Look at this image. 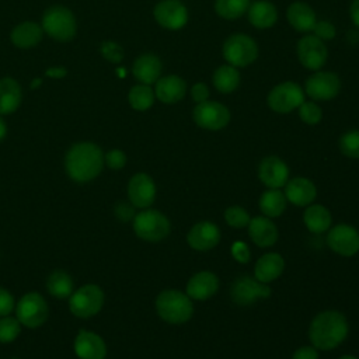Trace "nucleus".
<instances>
[{"mask_svg":"<svg viewBox=\"0 0 359 359\" xmlns=\"http://www.w3.org/2000/svg\"><path fill=\"white\" fill-rule=\"evenodd\" d=\"M156 22L170 31L181 29L188 22V8L180 0H161L153 8Z\"/></svg>","mask_w":359,"mask_h":359,"instance_id":"14","label":"nucleus"},{"mask_svg":"<svg viewBox=\"0 0 359 359\" xmlns=\"http://www.w3.org/2000/svg\"><path fill=\"white\" fill-rule=\"evenodd\" d=\"M135 234L147 243H158L164 240L171 230L170 220L165 215L156 209H142L132 219Z\"/></svg>","mask_w":359,"mask_h":359,"instance_id":"4","label":"nucleus"},{"mask_svg":"<svg viewBox=\"0 0 359 359\" xmlns=\"http://www.w3.org/2000/svg\"><path fill=\"white\" fill-rule=\"evenodd\" d=\"M303 222L311 233H324L330 230L332 216L323 205H309L303 215Z\"/></svg>","mask_w":359,"mask_h":359,"instance_id":"32","label":"nucleus"},{"mask_svg":"<svg viewBox=\"0 0 359 359\" xmlns=\"http://www.w3.org/2000/svg\"><path fill=\"white\" fill-rule=\"evenodd\" d=\"M258 178L268 188L279 189L289 181V167L278 156H266L258 165Z\"/></svg>","mask_w":359,"mask_h":359,"instance_id":"18","label":"nucleus"},{"mask_svg":"<svg viewBox=\"0 0 359 359\" xmlns=\"http://www.w3.org/2000/svg\"><path fill=\"white\" fill-rule=\"evenodd\" d=\"M248 22L258 28V29H266L276 24L278 21V8L275 4H272L268 0H258L250 4L247 10Z\"/></svg>","mask_w":359,"mask_h":359,"instance_id":"27","label":"nucleus"},{"mask_svg":"<svg viewBox=\"0 0 359 359\" xmlns=\"http://www.w3.org/2000/svg\"><path fill=\"white\" fill-rule=\"evenodd\" d=\"M73 351L79 359H105L108 352L104 338L90 330H80L76 334Z\"/></svg>","mask_w":359,"mask_h":359,"instance_id":"17","label":"nucleus"},{"mask_svg":"<svg viewBox=\"0 0 359 359\" xmlns=\"http://www.w3.org/2000/svg\"><path fill=\"white\" fill-rule=\"evenodd\" d=\"M349 18L352 24L359 29V0H352L349 4Z\"/></svg>","mask_w":359,"mask_h":359,"instance_id":"48","label":"nucleus"},{"mask_svg":"<svg viewBox=\"0 0 359 359\" xmlns=\"http://www.w3.org/2000/svg\"><path fill=\"white\" fill-rule=\"evenodd\" d=\"M297 109L299 118L307 125H317L323 118V109L316 101H304Z\"/></svg>","mask_w":359,"mask_h":359,"instance_id":"39","label":"nucleus"},{"mask_svg":"<svg viewBox=\"0 0 359 359\" xmlns=\"http://www.w3.org/2000/svg\"><path fill=\"white\" fill-rule=\"evenodd\" d=\"M341 91V79L334 72L317 70L307 77L304 83V94L313 101H330Z\"/></svg>","mask_w":359,"mask_h":359,"instance_id":"12","label":"nucleus"},{"mask_svg":"<svg viewBox=\"0 0 359 359\" xmlns=\"http://www.w3.org/2000/svg\"><path fill=\"white\" fill-rule=\"evenodd\" d=\"M286 201L287 199L282 191L269 188L268 191L262 192L259 198V209L264 216L269 219L279 217L286 209Z\"/></svg>","mask_w":359,"mask_h":359,"instance_id":"33","label":"nucleus"},{"mask_svg":"<svg viewBox=\"0 0 359 359\" xmlns=\"http://www.w3.org/2000/svg\"><path fill=\"white\" fill-rule=\"evenodd\" d=\"M338 147L344 156L359 158V129L345 132L338 140Z\"/></svg>","mask_w":359,"mask_h":359,"instance_id":"37","label":"nucleus"},{"mask_svg":"<svg viewBox=\"0 0 359 359\" xmlns=\"http://www.w3.org/2000/svg\"><path fill=\"white\" fill-rule=\"evenodd\" d=\"M126 154L121 149H111L104 154V164L111 170H121L126 165Z\"/></svg>","mask_w":359,"mask_h":359,"instance_id":"40","label":"nucleus"},{"mask_svg":"<svg viewBox=\"0 0 359 359\" xmlns=\"http://www.w3.org/2000/svg\"><path fill=\"white\" fill-rule=\"evenodd\" d=\"M39 84H41V79H35V80L31 83V88H34V90H35Z\"/></svg>","mask_w":359,"mask_h":359,"instance_id":"51","label":"nucleus"},{"mask_svg":"<svg viewBox=\"0 0 359 359\" xmlns=\"http://www.w3.org/2000/svg\"><path fill=\"white\" fill-rule=\"evenodd\" d=\"M22 100L20 84L11 77L0 79V115H8L17 111Z\"/></svg>","mask_w":359,"mask_h":359,"instance_id":"29","label":"nucleus"},{"mask_svg":"<svg viewBox=\"0 0 359 359\" xmlns=\"http://www.w3.org/2000/svg\"><path fill=\"white\" fill-rule=\"evenodd\" d=\"M248 236L252 243L261 248L271 247L278 241V227L266 216H255L248 223Z\"/></svg>","mask_w":359,"mask_h":359,"instance_id":"24","label":"nucleus"},{"mask_svg":"<svg viewBox=\"0 0 359 359\" xmlns=\"http://www.w3.org/2000/svg\"><path fill=\"white\" fill-rule=\"evenodd\" d=\"M192 119L202 129L220 130L229 125L231 114L224 104L206 100L194 107Z\"/></svg>","mask_w":359,"mask_h":359,"instance_id":"10","label":"nucleus"},{"mask_svg":"<svg viewBox=\"0 0 359 359\" xmlns=\"http://www.w3.org/2000/svg\"><path fill=\"white\" fill-rule=\"evenodd\" d=\"M154 84V95L163 104H177L188 91L187 81L178 74L163 76Z\"/></svg>","mask_w":359,"mask_h":359,"instance_id":"20","label":"nucleus"},{"mask_svg":"<svg viewBox=\"0 0 359 359\" xmlns=\"http://www.w3.org/2000/svg\"><path fill=\"white\" fill-rule=\"evenodd\" d=\"M15 309V300L11 292L0 286V317L10 316Z\"/></svg>","mask_w":359,"mask_h":359,"instance_id":"43","label":"nucleus"},{"mask_svg":"<svg viewBox=\"0 0 359 359\" xmlns=\"http://www.w3.org/2000/svg\"><path fill=\"white\" fill-rule=\"evenodd\" d=\"M250 4V0H215V11L223 20H237L247 13Z\"/></svg>","mask_w":359,"mask_h":359,"instance_id":"35","label":"nucleus"},{"mask_svg":"<svg viewBox=\"0 0 359 359\" xmlns=\"http://www.w3.org/2000/svg\"><path fill=\"white\" fill-rule=\"evenodd\" d=\"M105 302L104 290L95 283L81 285L67 299L70 313L81 320L91 318L97 316Z\"/></svg>","mask_w":359,"mask_h":359,"instance_id":"5","label":"nucleus"},{"mask_svg":"<svg viewBox=\"0 0 359 359\" xmlns=\"http://www.w3.org/2000/svg\"><path fill=\"white\" fill-rule=\"evenodd\" d=\"M15 317L25 328H38L43 325L49 316V307L45 297L38 292L22 294L15 303Z\"/></svg>","mask_w":359,"mask_h":359,"instance_id":"8","label":"nucleus"},{"mask_svg":"<svg viewBox=\"0 0 359 359\" xmlns=\"http://www.w3.org/2000/svg\"><path fill=\"white\" fill-rule=\"evenodd\" d=\"M133 209H135V206H133L130 202H129V203L121 202V203H118L116 208H115V215L118 216V219H121V220H123V222H128V220H130V219L135 217Z\"/></svg>","mask_w":359,"mask_h":359,"instance_id":"46","label":"nucleus"},{"mask_svg":"<svg viewBox=\"0 0 359 359\" xmlns=\"http://www.w3.org/2000/svg\"><path fill=\"white\" fill-rule=\"evenodd\" d=\"M128 199L137 209H147L156 199V184L146 172H136L128 182Z\"/></svg>","mask_w":359,"mask_h":359,"instance_id":"16","label":"nucleus"},{"mask_svg":"<svg viewBox=\"0 0 359 359\" xmlns=\"http://www.w3.org/2000/svg\"><path fill=\"white\" fill-rule=\"evenodd\" d=\"M292 359H320L318 349L311 346H302L294 351Z\"/></svg>","mask_w":359,"mask_h":359,"instance_id":"47","label":"nucleus"},{"mask_svg":"<svg viewBox=\"0 0 359 359\" xmlns=\"http://www.w3.org/2000/svg\"><path fill=\"white\" fill-rule=\"evenodd\" d=\"M286 20L294 31L302 34H309L313 31L317 22V15L313 7L309 6L307 3L293 1L289 4L286 10Z\"/></svg>","mask_w":359,"mask_h":359,"instance_id":"23","label":"nucleus"},{"mask_svg":"<svg viewBox=\"0 0 359 359\" xmlns=\"http://www.w3.org/2000/svg\"><path fill=\"white\" fill-rule=\"evenodd\" d=\"M104 165V151L93 142L74 143L65 156V171L77 184L95 180L102 172Z\"/></svg>","mask_w":359,"mask_h":359,"instance_id":"1","label":"nucleus"},{"mask_svg":"<svg viewBox=\"0 0 359 359\" xmlns=\"http://www.w3.org/2000/svg\"><path fill=\"white\" fill-rule=\"evenodd\" d=\"M316 36H318L321 41H331L335 38L337 35V28L332 22L327 21V20H320L316 22L313 31H311Z\"/></svg>","mask_w":359,"mask_h":359,"instance_id":"42","label":"nucleus"},{"mask_svg":"<svg viewBox=\"0 0 359 359\" xmlns=\"http://www.w3.org/2000/svg\"><path fill=\"white\" fill-rule=\"evenodd\" d=\"M45 74L50 79H63L67 74V70L63 66H53V67H49L45 72Z\"/></svg>","mask_w":359,"mask_h":359,"instance_id":"49","label":"nucleus"},{"mask_svg":"<svg viewBox=\"0 0 359 359\" xmlns=\"http://www.w3.org/2000/svg\"><path fill=\"white\" fill-rule=\"evenodd\" d=\"M285 196L296 206H309L317 196V188L311 180L296 177L286 182Z\"/></svg>","mask_w":359,"mask_h":359,"instance_id":"25","label":"nucleus"},{"mask_svg":"<svg viewBox=\"0 0 359 359\" xmlns=\"http://www.w3.org/2000/svg\"><path fill=\"white\" fill-rule=\"evenodd\" d=\"M41 27L50 38L66 42L76 35L77 22L73 13L67 7L53 6L43 13Z\"/></svg>","mask_w":359,"mask_h":359,"instance_id":"7","label":"nucleus"},{"mask_svg":"<svg viewBox=\"0 0 359 359\" xmlns=\"http://www.w3.org/2000/svg\"><path fill=\"white\" fill-rule=\"evenodd\" d=\"M224 220L229 226H231L234 229H241V227L248 226L251 217L244 208H241L238 205H233L224 210Z\"/></svg>","mask_w":359,"mask_h":359,"instance_id":"38","label":"nucleus"},{"mask_svg":"<svg viewBox=\"0 0 359 359\" xmlns=\"http://www.w3.org/2000/svg\"><path fill=\"white\" fill-rule=\"evenodd\" d=\"M156 311L168 324H184L194 314L192 299L181 290H163L156 297Z\"/></svg>","mask_w":359,"mask_h":359,"instance_id":"3","label":"nucleus"},{"mask_svg":"<svg viewBox=\"0 0 359 359\" xmlns=\"http://www.w3.org/2000/svg\"><path fill=\"white\" fill-rule=\"evenodd\" d=\"M101 53L108 62H112V63H119L123 59L122 46L112 41H107L101 45Z\"/></svg>","mask_w":359,"mask_h":359,"instance_id":"41","label":"nucleus"},{"mask_svg":"<svg viewBox=\"0 0 359 359\" xmlns=\"http://www.w3.org/2000/svg\"><path fill=\"white\" fill-rule=\"evenodd\" d=\"M285 269V259L278 252H266L258 258L254 266V278L259 282L269 283L278 279Z\"/></svg>","mask_w":359,"mask_h":359,"instance_id":"26","label":"nucleus"},{"mask_svg":"<svg viewBox=\"0 0 359 359\" xmlns=\"http://www.w3.org/2000/svg\"><path fill=\"white\" fill-rule=\"evenodd\" d=\"M219 289V278L210 271H201L191 276L187 283V294L192 300H208Z\"/></svg>","mask_w":359,"mask_h":359,"instance_id":"22","label":"nucleus"},{"mask_svg":"<svg viewBox=\"0 0 359 359\" xmlns=\"http://www.w3.org/2000/svg\"><path fill=\"white\" fill-rule=\"evenodd\" d=\"M154 90L147 84H136L129 90V105L136 111H147L154 104Z\"/></svg>","mask_w":359,"mask_h":359,"instance_id":"34","label":"nucleus"},{"mask_svg":"<svg viewBox=\"0 0 359 359\" xmlns=\"http://www.w3.org/2000/svg\"><path fill=\"white\" fill-rule=\"evenodd\" d=\"M296 55L300 65L311 72L321 70V67L327 63L328 49L318 36L314 34L303 35L296 45Z\"/></svg>","mask_w":359,"mask_h":359,"instance_id":"11","label":"nucleus"},{"mask_svg":"<svg viewBox=\"0 0 359 359\" xmlns=\"http://www.w3.org/2000/svg\"><path fill=\"white\" fill-rule=\"evenodd\" d=\"M304 90L294 81H283L271 88L266 97L268 107L276 114H289L297 109L304 100Z\"/></svg>","mask_w":359,"mask_h":359,"instance_id":"9","label":"nucleus"},{"mask_svg":"<svg viewBox=\"0 0 359 359\" xmlns=\"http://www.w3.org/2000/svg\"><path fill=\"white\" fill-rule=\"evenodd\" d=\"M339 359H358V358L353 356V355H344V356H341Z\"/></svg>","mask_w":359,"mask_h":359,"instance_id":"52","label":"nucleus"},{"mask_svg":"<svg viewBox=\"0 0 359 359\" xmlns=\"http://www.w3.org/2000/svg\"><path fill=\"white\" fill-rule=\"evenodd\" d=\"M231 257L237 261V262H241V264H247L251 258V252H250V248L243 241H236L233 243L231 245Z\"/></svg>","mask_w":359,"mask_h":359,"instance_id":"44","label":"nucleus"},{"mask_svg":"<svg viewBox=\"0 0 359 359\" xmlns=\"http://www.w3.org/2000/svg\"><path fill=\"white\" fill-rule=\"evenodd\" d=\"M189 93H191V98L195 104H199V102H203V101L209 100V95H210L209 87L205 83H195L191 87Z\"/></svg>","mask_w":359,"mask_h":359,"instance_id":"45","label":"nucleus"},{"mask_svg":"<svg viewBox=\"0 0 359 359\" xmlns=\"http://www.w3.org/2000/svg\"><path fill=\"white\" fill-rule=\"evenodd\" d=\"M187 241L192 250L209 251L219 244L220 230L215 223L203 220L189 229L187 234Z\"/></svg>","mask_w":359,"mask_h":359,"instance_id":"19","label":"nucleus"},{"mask_svg":"<svg viewBox=\"0 0 359 359\" xmlns=\"http://www.w3.org/2000/svg\"><path fill=\"white\" fill-rule=\"evenodd\" d=\"M224 60L234 67H247L258 57V45L247 34L234 32L226 38L222 46Z\"/></svg>","mask_w":359,"mask_h":359,"instance_id":"6","label":"nucleus"},{"mask_svg":"<svg viewBox=\"0 0 359 359\" xmlns=\"http://www.w3.org/2000/svg\"><path fill=\"white\" fill-rule=\"evenodd\" d=\"M163 63L160 57L154 53H142L139 55L133 65H132V73L135 79L140 84L151 86L161 77Z\"/></svg>","mask_w":359,"mask_h":359,"instance_id":"21","label":"nucleus"},{"mask_svg":"<svg viewBox=\"0 0 359 359\" xmlns=\"http://www.w3.org/2000/svg\"><path fill=\"white\" fill-rule=\"evenodd\" d=\"M240 81H241V77H240L238 69L229 63L219 66L212 76L213 87L222 94H230L236 91L240 86Z\"/></svg>","mask_w":359,"mask_h":359,"instance_id":"31","label":"nucleus"},{"mask_svg":"<svg viewBox=\"0 0 359 359\" xmlns=\"http://www.w3.org/2000/svg\"><path fill=\"white\" fill-rule=\"evenodd\" d=\"M269 296L271 287L268 283L259 282L250 275L238 276L230 287V297L238 306H250L258 300L268 299Z\"/></svg>","mask_w":359,"mask_h":359,"instance_id":"13","label":"nucleus"},{"mask_svg":"<svg viewBox=\"0 0 359 359\" xmlns=\"http://www.w3.org/2000/svg\"><path fill=\"white\" fill-rule=\"evenodd\" d=\"M46 290L48 293L59 300L69 299L70 294L74 292V282L69 272L63 269L52 271L46 278Z\"/></svg>","mask_w":359,"mask_h":359,"instance_id":"30","label":"nucleus"},{"mask_svg":"<svg viewBox=\"0 0 359 359\" xmlns=\"http://www.w3.org/2000/svg\"><path fill=\"white\" fill-rule=\"evenodd\" d=\"M21 323L17 317L4 316L0 317V344H11L21 334Z\"/></svg>","mask_w":359,"mask_h":359,"instance_id":"36","label":"nucleus"},{"mask_svg":"<svg viewBox=\"0 0 359 359\" xmlns=\"http://www.w3.org/2000/svg\"><path fill=\"white\" fill-rule=\"evenodd\" d=\"M43 35V29L39 24L32 21H24L14 27L11 31V42L21 49H29L36 46Z\"/></svg>","mask_w":359,"mask_h":359,"instance_id":"28","label":"nucleus"},{"mask_svg":"<svg viewBox=\"0 0 359 359\" xmlns=\"http://www.w3.org/2000/svg\"><path fill=\"white\" fill-rule=\"evenodd\" d=\"M6 135H7V125H6L4 119H3V115H0V142L4 140Z\"/></svg>","mask_w":359,"mask_h":359,"instance_id":"50","label":"nucleus"},{"mask_svg":"<svg viewBox=\"0 0 359 359\" xmlns=\"http://www.w3.org/2000/svg\"><path fill=\"white\" fill-rule=\"evenodd\" d=\"M327 243L335 254L352 257L359 252V231L349 224H337L328 231Z\"/></svg>","mask_w":359,"mask_h":359,"instance_id":"15","label":"nucleus"},{"mask_svg":"<svg viewBox=\"0 0 359 359\" xmlns=\"http://www.w3.org/2000/svg\"><path fill=\"white\" fill-rule=\"evenodd\" d=\"M346 317L337 310L318 313L310 323L309 339L316 349L330 351L341 345L348 337Z\"/></svg>","mask_w":359,"mask_h":359,"instance_id":"2","label":"nucleus"}]
</instances>
